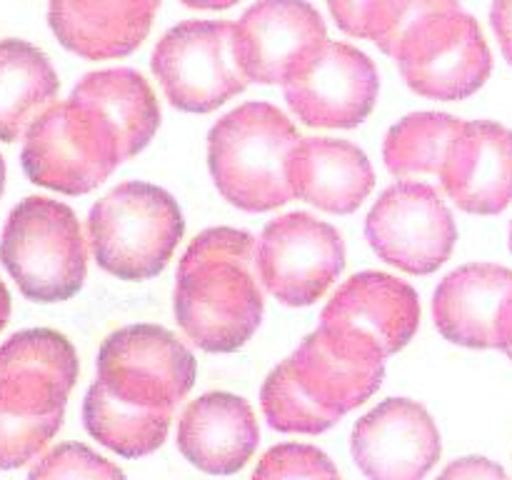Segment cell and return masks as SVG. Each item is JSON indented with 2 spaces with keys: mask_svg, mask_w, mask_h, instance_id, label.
I'll return each mask as SVG.
<instances>
[{
  "mask_svg": "<svg viewBox=\"0 0 512 480\" xmlns=\"http://www.w3.org/2000/svg\"><path fill=\"white\" fill-rule=\"evenodd\" d=\"M385 360L368 340L318 323L283 363L298 388L338 423L378 393L385 378Z\"/></svg>",
  "mask_w": 512,
  "mask_h": 480,
  "instance_id": "4fadbf2b",
  "label": "cell"
},
{
  "mask_svg": "<svg viewBox=\"0 0 512 480\" xmlns=\"http://www.w3.org/2000/svg\"><path fill=\"white\" fill-rule=\"evenodd\" d=\"M10 310H13V305H10V293L3 285V280H0V330H3L5 323L10 320Z\"/></svg>",
  "mask_w": 512,
  "mask_h": 480,
  "instance_id": "e575fe53",
  "label": "cell"
},
{
  "mask_svg": "<svg viewBox=\"0 0 512 480\" xmlns=\"http://www.w3.org/2000/svg\"><path fill=\"white\" fill-rule=\"evenodd\" d=\"M510 295V268L495 263L460 265L435 288V328L445 340L463 348H498L500 318Z\"/></svg>",
  "mask_w": 512,
  "mask_h": 480,
  "instance_id": "ffe728a7",
  "label": "cell"
},
{
  "mask_svg": "<svg viewBox=\"0 0 512 480\" xmlns=\"http://www.w3.org/2000/svg\"><path fill=\"white\" fill-rule=\"evenodd\" d=\"M78 373L58 330H20L0 345V470L28 465L58 435Z\"/></svg>",
  "mask_w": 512,
  "mask_h": 480,
  "instance_id": "7a4b0ae2",
  "label": "cell"
},
{
  "mask_svg": "<svg viewBox=\"0 0 512 480\" xmlns=\"http://www.w3.org/2000/svg\"><path fill=\"white\" fill-rule=\"evenodd\" d=\"M260 405L268 425L278 433L295 435H320L335 425L333 418L323 413L290 375L288 365L280 363L265 378L260 390Z\"/></svg>",
  "mask_w": 512,
  "mask_h": 480,
  "instance_id": "484cf974",
  "label": "cell"
},
{
  "mask_svg": "<svg viewBox=\"0 0 512 480\" xmlns=\"http://www.w3.org/2000/svg\"><path fill=\"white\" fill-rule=\"evenodd\" d=\"M173 413L135 408L93 383L83 400V425L100 445L123 458H145L168 438Z\"/></svg>",
  "mask_w": 512,
  "mask_h": 480,
  "instance_id": "cb8c5ba5",
  "label": "cell"
},
{
  "mask_svg": "<svg viewBox=\"0 0 512 480\" xmlns=\"http://www.w3.org/2000/svg\"><path fill=\"white\" fill-rule=\"evenodd\" d=\"M303 135L270 103H245L210 128L208 168L218 193L245 213H268L295 198L288 165Z\"/></svg>",
  "mask_w": 512,
  "mask_h": 480,
  "instance_id": "3957f363",
  "label": "cell"
},
{
  "mask_svg": "<svg viewBox=\"0 0 512 480\" xmlns=\"http://www.w3.org/2000/svg\"><path fill=\"white\" fill-rule=\"evenodd\" d=\"M160 0H50L48 23L65 50L85 60H115L148 38Z\"/></svg>",
  "mask_w": 512,
  "mask_h": 480,
  "instance_id": "d6986e66",
  "label": "cell"
},
{
  "mask_svg": "<svg viewBox=\"0 0 512 480\" xmlns=\"http://www.w3.org/2000/svg\"><path fill=\"white\" fill-rule=\"evenodd\" d=\"M393 58L410 90L448 103L478 93L493 73L483 28L463 8L435 13L415 25Z\"/></svg>",
  "mask_w": 512,
  "mask_h": 480,
  "instance_id": "9c48e42d",
  "label": "cell"
},
{
  "mask_svg": "<svg viewBox=\"0 0 512 480\" xmlns=\"http://www.w3.org/2000/svg\"><path fill=\"white\" fill-rule=\"evenodd\" d=\"M510 253H512V223H510Z\"/></svg>",
  "mask_w": 512,
  "mask_h": 480,
  "instance_id": "8d00e7d4",
  "label": "cell"
},
{
  "mask_svg": "<svg viewBox=\"0 0 512 480\" xmlns=\"http://www.w3.org/2000/svg\"><path fill=\"white\" fill-rule=\"evenodd\" d=\"M355 465L368 480H425L443 443L433 415L410 398H388L355 423Z\"/></svg>",
  "mask_w": 512,
  "mask_h": 480,
  "instance_id": "5bb4252c",
  "label": "cell"
},
{
  "mask_svg": "<svg viewBox=\"0 0 512 480\" xmlns=\"http://www.w3.org/2000/svg\"><path fill=\"white\" fill-rule=\"evenodd\" d=\"M435 480H512L503 465L483 458V455H468V458L453 460Z\"/></svg>",
  "mask_w": 512,
  "mask_h": 480,
  "instance_id": "4dcf8cb0",
  "label": "cell"
},
{
  "mask_svg": "<svg viewBox=\"0 0 512 480\" xmlns=\"http://www.w3.org/2000/svg\"><path fill=\"white\" fill-rule=\"evenodd\" d=\"M258 240L240 228H208L188 245L175 275L180 330L205 353H235L263 323Z\"/></svg>",
  "mask_w": 512,
  "mask_h": 480,
  "instance_id": "6da1fadb",
  "label": "cell"
},
{
  "mask_svg": "<svg viewBox=\"0 0 512 480\" xmlns=\"http://www.w3.org/2000/svg\"><path fill=\"white\" fill-rule=\"evenodd\" d=\"M185 218L168 190L128 180L90 208L88 243L105 273L138 283L163 273L183 240Z\"/></svg>",
  "mask_w": 512,
  "mask_h": 480,
  "instance_id": "277c9868",
  "label": "cell"
},
{
  "mask_svg": "<svg viewBox=\"0 0 512 480\" xmlns=\"http://www.w3.org/2000/svg\"><path fill=\"white\" fill-rule=\"evenodd\" d=\"M320 325L348 330L390 358L418 333L420 298L413 285L395 275L363 270L335 290Z\"/></svg>",
  "mask_w": 512,
  "mask_h": 480,
  "instance_id": "2e32d148",
  "label": "cell"
},
{
  "mask_svg": "<svg viewBox=\"0 0 512 480\" xmlns=\"http://www.w3.org/2000/svg\"><path fill=\"white\" fill-rule=\"evenodd\" d=\"M465 120L450 113H410L385 135V168L400 180L443 173L450 148L463 133Z\"/></svg>",
  "mask_w": 512,
  "mask_h": 480,
  "instance_id": "d4e9b609",
  "label": "cell"
},
{
  "mask_svg": "<svg viewBox=\"0 0 512 480\" xmlns=\"http://www.w3.org/2000/svg\"><path fill=\"white\" fill-rule=\"evenodd\" d=\"M198 363L188 345L160 325H125L103 340L95 380L113 398L135 408L175 413L193 390Z\"/></svg>",
  "mask_w": 512,
  "mask_h": 480,
  "instance_id": "52a82bcc",
  "label": "cell"
},
{
  "mask_svg": "<svg viewBox=\"0 0 512 480\" xmlns=\"http://www.w3.org/2000/svg\"><path fill=\"white\" fill-rule=\"evenodd\" d=\"M365 238L373 253L393 268L430 275L453 255L458 225L438 188L418 180H398L370 208Z\"/></svg>",
  "mask_w": 512,
  "mask_h": 480,
  "instance_id": "30bf717a",
  "label": "cell"
},
{
  "mask_svg": "<svg viewBox=\"0 0 512 480\" xmlns=\"http://www.w3.org/2000/svg\"><path fill=\"white\" fill-rule=\"evenodd\" d=\"M175 443L183 458L203 473H240L260 443L253 405L223 390L200 395L180 415Z\"/></svg>",
  "mask_w": 512,
  "mask_h": 480,
  "instance_id": "ac0fdd59",
  "label": "cell"
},
{
  "mask_svg": "<svg viewBox=\"0 0 512 480\" xmlns=\"http://www.w3.org/2000/svg\"><path fill=\"white\" fill-rule=\"evenodd\" d=\"M325 40L323 18L308 0H258L235 23V58L248 83L283 85Z\"/></svg>",
  "mask_w": 512,
  "mask_h": 480,
  "instance_id": "9a60e30c",
  "label": "cell"
},
{
  "mask_svg": "<svg viewBox=\"0 0 512 480\" xmlns=\"http://www.w3.org/2000/svg\"><path fill=\"white\" fill-rule=\"evenodd\" d=\"M130 160L123 135L95 105L70 95L30 125L23 163L30 183L63 195H85Z\"/></svg>",
  "mask_w": 512,
  "mask_h": 480,
  "instance_id": "5b68a950",
  "label": "cell"
},
{
  "mask_svg": "<svg viewBox=\"0 0 512 480\" xmlns=\"http://www.w3.org/2000/svg\"><path fill=\"white\" fill-rule=\"evenodd\" d=\"M440 183L463 213H503L512 203V130L495 120H465Z\"/></svg>",
  "mask_w": 512,
  "mask_h": 480,
  "instance_id": "e0dca14e",
  "label": "cell"
},
{
  "mask_svg": "<svg viewBox=\"0 0 512 480\" xmlns=\"http://www.w3.org/2000/svg\"><path fill=\"white\" fill-rule=\"evenodd\" d=\"M180 3L195 10H225V8H233V5L240 3V0H180Z\"/></svg>",
  "mask_w": 512,
  "mask_h": 480,
  "instance_id": "836d02e7",
  "label": "cell"
},
{
  "mask_svg": "<svg viewBox=\"0 0 512 480\" xmlns=\"http://www.w3.org/2000/svg\"><path fill=\"white\" fill-rule=\"evenodd\" d=\"M445 10H460V0H383L375 18L370 43L378 45L380 53L393 58L400 40L410 33L418 23L435 13Z\"/></svg>",
  "mask_w": 512,
  "mask_h": 480,
  "instance_id": "f1b7e54d",
  "label": "cell"
},
{
  "mask_svg": "<svg viewBox=\"0 0 512 480\" xmlns=\"http://www.w3.org/2000/svg\"><path fill=\"white\" fill-rule=\"evenodd\" d=\"M295 198L333 215H350L375 188L365 150L340 138H303L288 165Z\"/></svg>",
  "mask_w": 512,
  "mask_h": 480,
  "instance_id": "44dd1931",
  "label": "cell"
},
{
  "mask_svg": "<svg viewBox=\"0 0 512 480\" xmlns=\"http://www.w3.org/2000/svg\"><path fill=\"white\" fill-rule=\"evenodd\" d=\"M283 95L295 118L310 128H358L378 103L380 75L363 50L325 40L290 70Z\"/></svg>",
  "mask_w": 512,
  "mask_h": 480,
  "instance_id": "7c38bea8",
  "label": "cell"
},
{
  "mask_svg": "<svg viewBox=\"0 0 512 480\" xmlns=\"http://www.w3.org/2000/svg\"><path fill=\"white\" fill-rule=\"evenodd\" d=\"M150 68L170 105L183 113L218 110L248 88L235 58V23L185 20L158 40Z\"/></svg>",
  "mask_w": 512,
  "mask_h": 480,
  "instance_id": "ba28073f",
  "label": "cell"
},
{
  "mask_svg": "<svg viewBox=\"0 0 512 480\" xmlns=\"http://www.w3.org/2000/svg\"><path fill=\"white\" fill-rule=\"evenodd\" d=\"M333 480H343V478H333Z\"/></svg>",
  "mask_w": 512,
  "mask_h": 480,
  "instance_id": "74e56055",
  "label": "cell"
},
{
  "mask_svg": "<svg viewBox=\"0 0 512 480\" xmlns=\"http://www.w3.org/2000/svg\"><path fill=\"white\" fill-rule=\"evenodd\" d=\"M383 0H328L333 20L350 38L370 40L375 18Z\"/></svg>",
  "mask_w": 512,
  "mask_h": 480,
  "instance_id": "f546056e",
  "label": "cell"
},
{
  "mask_svg": "<svg viewBox=\"0 0 512 480\" xmlns=\"http://www.w3.org/2000/svg\"><path fill=\"white\" fill-rule=\"evenodd\" d=\"M490 23H493L495 38H498L505 60L512 65V0H493Z\"/></svg>",
  "mask_w": 512,
  "mask_h": 480,
  "instance_id": "1f68e13d",
  "label": "cell"
},
{
  "mask_svg": "<svg viewBox=\"0 0 512 480\" xmlns=\"http://www.w3.org/2000/svg\"><path fill=\"white\" fill-rule=\"evenodd\" d=\"M28 480H128L113 460L83 443H60L38 458Z\"/></svg>",
  "mask_w": 512,
  "mask_h": 480,
  "instance_id": "4316f807",
  "label": "cell"
},
{
  "mask_svg": "<svg viewBox=\"0 0 512 480\" xmlns=\"http://www.w3.org/2000/svg\"><path fill=\"white\" fill-rule=\"evenodd\" d=\"M498 350H503V353L512 360V295H510L508 303H505L503 318H500V345H498Z\"/></svg>",
  "mask_w": 512,
  "mask_h": 480,
  "instance_id": "d6a6232c",
  "label": "cell"
},
{
  "mask_svg": "<svg viewBox=\"0 0 512 480\" xmlns=\"http://www.w3.org/2000/svg\"><path fill=\"white\" fill-rule=\"evenodd\" d=\"M260 283L290 308L313 305L345 268V240L325 220L288 213L270 220L255 245Z\"/></svg>",
  "mask_w": 512,
  "mask_h": 480,
  "instance_id": "8fae6325",
  "label": "cell"
},
{
  "mask_svg": "<svg viewBox=\"0 0 512 480\" xmlns=\"http://www.w3.org/2000/svg\"><path fill=\"white\" fill-rule=\"evenodd\" d=\"M3 188H5V160L3 155H0V195H3Z\"/></svg>",
  "mask_w": 512,
  "mask_h": 480,
  "instance_id": "d590c367",
  "label": "cell"
},
{
  "mask_svg": "<svg viewBox=\"0 0 512 480\" xmlns=\"http://www.w3.org/2000/svg\"><path fill=\"white\" fill-rule=\"evenodd\" d=\"M340 478L328 453L308 443H283L260 458L250 480H333Z\"/></svg>",
  "mask_w": 512,
  "mask_h": 480,
  "instance_id": "83f0119b",
  "label": "cell"
},
{
  "mask_svg": "<svg viewBox=\"0 0 512 480\" xmlns=\"http://www.w3.org/2000/svg\"><path fill=\"white\" fill-rule=\"evenodd\" d=\"M60 80L48 55L18 38L0 40V140L25 138L30 125L55 105Z\"/></svg>",
  "mask_w": 512,
  "mask_h": 480,
  "instance_id": "7402d4cb",
  "label": "cell"
},
{
  "mask_svg": "<svg viewBox=\"0 0 512 480\" xmlns=\"http://www.w3.org/2000/svg\"><path fill=\"white\" fill-rule=\"evenodd\" d=\"M0 263L33 303H63L88 275V240L73 208L30 195L10 210L0 235Z\"/></svg>",
  "mask_w": 512,
  "mask_h": 480,
  "instance_id": "8992f818",
  "label": "cell"
},
{
  "mask_svg": "<svg viewBox=\"0 0 512 480\" xmlns=\"http://www.w3.org/2000/svg\"><path fill=\"white\" fill-rule=\"evenodd\" d=\"M70 95L95 105L118 128L130 158L143 153L160 128L158 98L148 80L133 68L88 73Z\"/></svg>",
  "mask_w": 512,
  "mask_h": 480,
  "instance_id": "603a6c76",
  "label": "cell"
}]
</instances>
